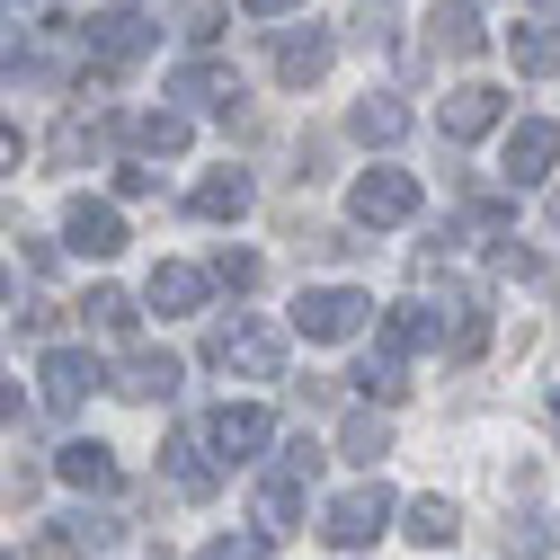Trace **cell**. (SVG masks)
Returning a JSON list of instances; mask_svg holds the SVG:
<instances>
[{
    "mask_svg": "<svg viewBox=\"0 0 560 560\" xmlns=\"http://www.w3.org/2000/svg\"><path fill=\"white\" fill-rule=\"evenodd\" d=\"M10 409H19V392H10V383H0V418H10Z\"/></svg>",
    "mask_w": 560,
    "mask_h": 560,
    "instance_id": "cell-35",
    "label": "cell"
},
{
    "mask_svg": "<svg viewBox=\"0 0 560 560\" xmlns=\"http://www.w3.org/2000/svg\"><path fill=\"white\" fill-rule=\"evenodd\" d=\"M551 418H560V392H551Z\"/></svg>",
    "mask_w": 560,
    "mask_h": 560,
    "instance_id": "cell-38",
    "label": "cell"
},
{
    "mask_svg": "<svg viewBox=\"0 0 560 560\" xmlns=\"http://www.w3.org/2000/svg\"><path fill=\"white\" fill-rule=\"evenodd\" d=\"M90 54L107 62V72L143 62V54H152V19H133V10H98V19H90Z\"/></svg>",
    "mask_w": 560,
    "mask_h": 560,
    "instance_id": "cell-9",
    "label": "cell"
},
{
    "mask_svg": "<svg viewBox=\"0 0 560 560\" xmlns=\"http://www.w3.org/2000/svg\"><path fill=\"white\" fill-rule=\"evenodd\" d=\"M54 471L72 480V489H107V480H116V454L81 436V445H62V454H54Z\"/></svg>",
    "mask_w": 560,
    "mask_h": 560,
    "instance_id": "cell-21",
    "label": "cell"
},
{
    "mask_svg": "<svg viewBox=\"0 0 560 560\" xmlns=\"http://www.w3.org/2000/svg\"><path fill=\"white\" fill-rule=\"evenodd\" d=\"M170 480L187 489V499H214V463H205V436H170Z\"/></svg>",
    "mask_w": 560,
    "mask_h": 560,
    "instance_id": "cell-19",
    "label": "cell"
},
{
    "mask_svg": "<svg viewBox=\"0 0 560 560\" xmlns=\"http://www.w3.org/2000/svg\"><path fill=\"white\" fill-rule=\"evenodd\" d=\"M133 143H143V152H187V116L178 107H143V116H133Z\"/></svg>",
    "mask_w": 560,
    "mask_h": 560,
    "instance_id": "cell-24",
    "label": "cell"
},
{
    "mask_svg": "<svg viewBox=\"0 0 560 560\" xmlns=\"http://www.w3.org/2000/svg\"><path fill=\"white\" fill-rule=\"evenodd\" d=\"M187 205H196L205 223H241V214H249V178H241V170H214V178H196Z\"/></svg>",
    "mask_w": 560,
    "mask_h": 560,
    "instance_id": "cell-16",
    "label": "cell"
},
{
    "mask_svg": "<svg viewBox=\"0 0 560 560\" xmlns=\"http://www.w3.org/2000/svg\"><path fill=\"white\" fill-rule=\"evenodd\" d=\"M205 445H214L223 463H258V454L276 445V418H267V409H249V400H223L214 418H205Z\"/></svg>",
    "mask_w": 560,
    "mask_h": 560,
    "instance_id": "cell-5",
    "label": "cell"
},
{
    "mask_svg": "<svg viewBox=\"0 0 560 560\" xmlns=\"http://www.w3.org/2000/svg\"><path fill=\"white\" fill-rule=\"evenodd\" d=\"M178 36L187 45H214L223 36V0H178Z\"/></svg>",
    "mask_w": 560,
    "mask_h": 560,
    "instance_id": "cell-27",
    "label": "cell"
},
{
    "mask_svg": "<svg viewBox=\"0 0 560 560\" xmlns=\"http://www.w3.org/2000/svg\"><path fill=\"white\" fill-rule=\"evenodd\" d=\"M81 312H90V329H133V294H116V285H98Z\"/></svg>",
    "mask_w": 560,
    "mask_h": 560,
    "instance_id": "cell-28",
    "label": "cell"
},
{
    "mask_svg": "<svg viewBox=\"0 0 560 560\" xmlns=\"http://www.w3.org/2000/svg\"><path fill=\"white\" fill-rule=\"evenodd\" d=\"M116 392H125V400H170V392H178V357H152V347H133V357L116 365Z\"/></svg>",
    "mask_w": 560,
    "mask_h": 560,
    "instance_id": "cell-14",
    "label": "cell"
},
{
    "mask_svg": "<svg viewBox=\"0 0 560 560\" xmlns=\"http://www.w3.org/2000/svg\"><path fill=\"white\" fill-rule=\"evenodd\" d=\"M62 232H72L81 258H116V249H125V214H116V205H90V196L62 214Z\"/></svg>",
    "mask_w": 560,
    "mask_h": 560,
    "instance_id": "cell-12",
    "label": "cell"
},
{
    "mask_svg": "<svg viewBox=\"0 0 560 560\" xmlns=\"http://www.w3.org/2000/svg\"><path fill=\"white\" fill-rule=\"evenodd\" d=\"M383 525H392V489H383V480H365V489H347V499H329V516H320V534H329L338 551H365Z\"/></svg>",
    "mask_w": 560,
    "mask_h": 560,
    "instance_id": "cell-3",
    "label": "cell"
},
{
    "mask_svg": "<svg viewBox=\"0 0 560 560\" xmlns=\"http://www.w3.org/2000/svg\"><path fill=\"white\" fill-rule=\"evenodd\" d=\"M241 10H258V19H276V10H294V0H241Z\"/></svg>",
    "mask_w": 560,
    "mask_h": 560,
    "instance_id": "cell-34",
    "label": "cell"
},
{
    "mask_svg": "<svg viewBox=\"0 0 560 560\" xmlns=\"http://www.w3.org/2000/svg\"><path fill=\"white\" fill-rule=\"evenodd\" d=\"M551 232H560V187H551Z\"/></svg>",
    "mask_w": 560,
    "mask_h": 560,
    "instance_id": "cell-36",
    "label": "cell"
},
{
    "mask_svg": "<svg viewBox=\"0 0 560 560\" xmlns=\"http://www.w3.org/2000/svg\"><path fill=\"white\" fill-rule=\"evenodd\" d=\"M347 214L374 223V232L409 223V214H418V178H409V170H365L357 187H347Z\"/></svg>",
    "mask_w": 560,
    "mask_h": 560,
    "instance_id": "cell-4",
    "label": "cell"
},
{
    "mask_svg": "<svg viewBox=\"0 0 560 560\" xmlns=\"http://www.w3.org/2000/svg\"><path fill=\"white\" fill-rule=\"evenodd\" d=\"M383 347H445V320H436L428 303H392V320H383Z\"/></svg>",
    "mask_w": 560,
    "mask_h": 560,
    "instance_id": "cell-20",
    "label": "cell"
},
{
    "mask_svg": "<svg viewBox=\"0 0 560 560\" xmlns=\"http://www.w3.org/2000/svg\"><path fill=\"white\" fill-rule=\"evenodd\" d=\"M428 45H436V54H454V62H471V54H489V27H480V10H471V0H436Z\"/></svg>",
    "mask_w": 560,
    "mask_h": 560,
    "instance_id": "cell-11",
    "label": "cell"
},
{
    "mask_svg": "<svg viewBox=\"0 0 560 560\" xmlns=\"http://www.w3.org/2000/svg\"><path fill=\"white\" fill-rule=\"evenodd\" d=\"M0 294H10V267H0Z\"/></svg>",
    "mask_w": 560,
    "mask_h": 560,
    "instance_id": "cell-37",
    "label": "cell"
},
{
    "mask_svg": "<svg viewBox=\"0 0 560 560\" xmlns=\"http://www.w3.org/2000/svg\"><path fill=\"white\" fill-rule=\"evenodd\" d=\"M329 72V36L320 27H276V81L285 90H312Z\"/></svg>",
    "mask_w": 560,
    "mask_h": 560,
    "instance_id": "cell-10",
    "label": "cell"
},
{
    "mask_svg": "<svg viewBox=\"0 0 560 560\" xmlns=\"http://www.w3.org/2000/svg\"><path fill=\"white\" fill-rule=\"evenodd\" d=\"M90 383H98V365L81 357V347H54V357H45V409H81Z\"/></svg>",
    "mask_w": 560,
    "mask_h": 560,
    "instance_id": "cell-13",
    "label": "cell"
},
{
    "mask_svg": "<svg viewBox=\"0 0 560 560\" xmlns=\"http://www.w3.org/2000/svg\"><path fill=\"white\" fill-rule=\"evenodd\" d=\"M357 383H365V400H374V409H400V400H409L400 347H365V357H357Z\"/></svg>",
    "mask_w": 560,
    "mask_h": 560,
    "instance_id": "cell-15",
    "label": "cell"
},
{
    "mask_svg": "<svg viewBox=\"0 0 560 560\" xmlns=\"http://www.w3.org/2000/svg\"><path fill=\"white\" fill-rule=\"evenodd\" d=\"M365 312H374V303H365L357 285H312V294L294 303V329H303V338H357Z\"/></svg>",
    "mask_w": 560,
    "mask_h": 560,
    "instance_id": "cell-6",
    "label": "cell"
},
{
    "mask_svg": "<svg viewBox=\"0 0 560 560\" xmlns=\"http://www.w3.org/2000/svg\"><path fill=\"white\" fill-rule=\"evenodd\" d=\"M19 62H27V36H19V27H0V72H19Z\"/></svg>",
    "mask_w": 560,
    "mask_h": 560,
    "instance_id": "cell-32",
    "label": "cell"
},
{
    "mask_svg": "<svg viewBox=\"0 0 560 560\" xmlns=\"http://www.w3.org/2000/svg\"><path fill=\"white\" fill-rule=\"evenodd\" d=\"M205 285H214V276H205V267H152V312H196L205 303Z\"/></svg>",
    "mask_w": 560,
    "mask_h": 560,
    "instance_id": "cell-17",
    "label": "cell"
},
{
    "mask_svg": "<svg viewBox=\"0 0 560 560\" xmlns=\"http://www.w3.org/2000/svg\"><path fill=\"white\" fill-rule=\"evenodd\" d=\"M357 133H365V143H400V133H409V107L400 98H357Z\"/></svg>",
    "mask_w": 560,
    "mask_h": 560,
    "instance_id": "cell-23",
    "label": "cell"
},
{
    "mask_svg": "<svg viewBox=\"0 0 560 560\" xmlns=\"http://www.w3.org/2000/svg\"><path fill=\"white\" fill-rule=\"evenodd\" d=\"M508 54H516V72H525V81H551V72H560V36H551V27H516Z\"/></svg>",
    "mask_w": 560,
    "mask_h": 560,
    "instance_id": "cell-22",
    "label": "cell"
},
{
    "mask_svg": "<svg viewBox=\"0 0 560 560\" xmlns=\"http://www.w3.org/2000/svg\"><path fill=\"white\" fill-rule=\"evenodd\" d=\"M454 534H463V516H454L445 499H418V508H409V542H428V551H445Z\"/></svg>",
    "mask_w": 560,
    "mask_h": 560,
    "instance_id": "cell-25",
    "label": "cell"
},
{
    "mask_svg": "<svg viewBox=\"0 0 560 560\" xmlns=\"http://www.w3.org/2000/svg\"><path fill=\"white\" fill-rule=\"evenodd\" d=\"M383 454H392V428H383L374 409H357V418H347V463H365V471H374Z\"/></svg>",
    "mask_w": 560,
    "mask_h": 560,
    "instance_id": "cell-26",
    "label": "cell"
},
{
    "mask_svg": "<svg viewBox=\"0 0 560 560\" xmlns=\"http://www.w3.org/2000/svg\"><path fill=\"white\" fill-rule=\"evenodd\" d=\"M214 285L249 294V285H258V258H249V249H223V258H214Z\"/></svg>",
    "mask_w": 560,
    "mask_h": 560,
    "instance_id": "cell-29",
    "label": "cell"
},
{
    "mask_svg": "<svg viewBox=\"0 0 560 560\" xmlns=\"http://www.w3.org/2000/svg\"><path fill=\"white\" fill-rule=\"evenodd\" d=\"M223 374H241V383H276L285 374V338H276L267 320H232V329H214V347H205Z\"/></svg>",
    "mask_w": 560,
    "mask_h": 560,
    "instance_id": "cell-2",
    "label": "cell"
},
{
    "mask_svg": "<svg viewBox=\"0 0 560 560\" xmlns=\"http://www.w3.org/2000/svg\"><path fill=\"white\" fill-rule=\"evenodd\" d=\"M196 560H267V534H223V542H205Z\"/></svg>",
    "mask_w": 560,
    "mask_h": 560,
    "instance_id": "cell-30",
    "label": "cell"
},
{
    "mask_svg": "<svg viewBox=\"0 0 560 560\" xmlns=\"http://www.w3.org/2000/svg\"><path fill=\"white\" fill-rule=\"evenodd\" d=\"M10 161H19V133H10V125H0V170H10Z\"/></svg>",
    "mask_w": 560,
    "mask_h": 560,
    "instance_id": "cell-33",
    "label": "cell"
},
{
    "mask_svg": "<svg viewBox=\"0 0 560 560\" xmlns=\"http://www.w3.org/2000/svg\"><path fill=\"white\" fill-rule=\"evenodd\" d=\"M54 551H107L116 542V516H98V508H72V516H54V534H45Z\"/></svg>",
    "mask_w": 560,
    "mask_h": 560,
    "instance_id": "cell-18",
    "label": "cell"
},
{
    "mask_svg": "<svg viewBox=\"0 0 560 560\" xmlns=\"http://www.w3.org/2000/svg\"><path fill=\"white\" fill-rule=\"evenodd\" d=\"M551 161H560V125H551V116H516V125H508V178H516V187H542Z\"/></svg>",
    "mask_w": 560,
    "mask_h": 560,
    "instance_id": "cell-7",
    "label": "cell"
},
{
    "mask_svg": "<svg viewBox=\"0 0 560 560\" xmlns=\"http://www.w3.org/2000/svg\"><path fill=\"white\" fill-rule=\"evenodd\" d=\"M508 534H516V551H525V560H534V551H551V525H534V516H516Z\"/></svg>",
    "mask_w": 560,
    "mask_h": 560,
    "instance_id": "cell-31",
    "label": "cell"
},
{
    "mask_svg": "<svg viewBox=\"0 0 560 560\" xmlns=\"http://www.w3.org/2000/svg\"><path fill=\"white\" fill-rule=\"evenodd\" d=\"M499 116H508V98L489 90V81H463V90H454V98L436 107V125H445V143H480V133L499 125Z\"/></svg>",
    "mask_w": 560,
    "mask_h": 560,
    "instance_id": "cell-8",
    "label": "cell"
},
{
    "mask_svg": "<svg viewBox=\"0 0 560 560\" xmlns=\"http://www.w3.org/2000/svg\"><path fill=\"white\" fill-rule=\"evenodd\" d=\"M312 471H320V454H312V445H285L276 471L258 480V534H267V542H276V534H303V489H312Z\"/></svg>",
    "mask_w": 560,
    "mask_h": 560,
    "instance_id": "cell-1",
    "label": "cell"
}]
</instances>
